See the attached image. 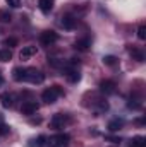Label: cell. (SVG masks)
Masks as SVG:
<instances>
[{
	"instance_id": "obj_6",
	"label": "cell",
	"mask_w": 146,
	"mask_h": 147,
	"mask_svg": "<svg viewBox=\"0 0 146 147\" xmlns=\"http://www.w3.org/2000/svg\"><path fill=\"white\" fill-rule=\"evenodd\" d=\"M36 53H38V48L35 45H29V46H24V48L21 50L19 58H21V60H29V58H33Z\"/></svg>"
},
{
	"instance_id": "obj_11",
	"label": "cell",
	"mask_w": 146,
	"mask_h": 147,
	"mask_svg": "<svg viewBox=\"0 0 146 147\" xmlns=\"http://www.w3.org/2000/svg\"><path fill=\"white\" fill-rule=\"evenodd\" d=\"M53 2H55V0H38L40 10H41L43 14H50L52 9H53Z\"/></svg>"
},
{
	"instance_id": "obj_20",
	"label": "cell",
	"mask_w": 146,
	"mask_h": 147,
	"mask_svg": "<svg viewBox=\"0 0 146 147\" xmlns=\"http://www.w3.org/2000/svg\"><path fill=\"white\" fill-rule=\"evenodd\" d=\"M132 147H145L146 142H145V137H141V135H136V137H132Z\"/></svg>"
},
{
	"instance_id": "obj_3",
	"label": "cell",
	"mask_w": 146,
	"mask_h": 147,
	"mask_svg": "<svg viewBox=\"0 0 146 147\" xmlns=\"http://www.w3.org/2000/svg\"><path fill=\"white\" fill-rule=\"evenodd\" d=\"M69 140H71V137L67 134H57V135L50 137L48 146L50 147H67L69 146Z\"/></svg>"
},
{
	"instance_id": "obj_17",
	"label": "cell",
	"mask_w": 146,
	"mask_h": 147,
	"mask_svg": "<svg viewBox=\"0 0 146 147\" xmlns=\"http://www.w3.org/2000/svg\"><path fill=\"white\" fill-rule=\"evenodd\" d=\"M129 51H131V55H132L134 60H138V62H143V60H145V55H143V51H141L139 48H131Z\"/></svg>"
},
{
	"instance_id": "obj_2",
	"label": "cell",
	"mask_w": 146,
	"mask_h": 147,
	"mask_svg": "<svg viewBox=\"0 0 146 147\" xmlns=\"http://www.w3.org/2000/svg\"><path fill=\"white\" fill-rule=\"evenodd\" d=\"M69 121H71L69 115L57 113V115H53V116H52V120H50V128H53V130H60V128H64Z\"/></svg>"
},
{
	"instance_id": "obj_21",
	"label": "cell",
	"mask_w": 146,
	"mask_h": 147,
	"mask_svg": "<svg viewBox=\"0 0 146 147\" xmlns=\"http://www.w3.org/2000/svg\"><path fill=\"white\" fill-rule=\"evenodd\" d=\"M3 45H5V46H10V48H12V46H17V39H16V38H5V39H3Z\"/></svg>"
},
{
	"instance_id": "obj_9",
	"label": "cell",
	"mask_w": 146,
	"mask_h": 147,
	"mask_svg": "<svg viewBox=\"0 0 146 147\" xmlns=\"http://www.w3.org/2000/svg\"><path fill=\"white\" fill-rule=\"evenodd\" d=\"M89 46H91V41H89L88 38H81V39H77V41L74 43V48H76L77 51H88Z\"/></svg>"
},
{
	"instance_id": "obj_7",
	"label": "cell",
	"mask_w": 146,
	"mask_h": 147,
	"mask_svg": "<svg viewBox=\"0 0 146 147\" xmlns=\"http://www.w3.org/2000/svg\"><path fill=\"white\" fill-rule=\"evenodd\" d=\"M38 108H40V106H38L36 101H26V103L21 106V113H23V115L31 116V115H35V113L38 111Z\"/></svg>"
},
{
	"instance_id": "obj_8",
	"label": "cell",
	"mask_w": 146,
	"mask_h": 147,
	"mask_svg": "<svg viewBox=\"0 0 146 147\" xmlns=\"http://www.w3.org/2000/svg\"><path fill=\"white\" fill-rule=\"evenodd\" d=\"M115 89H117V84L113 82V80H102L100 82V91L103 92V94H113L115 92Z\"/></svg>"
},
{
	"instance_id": "obj_5",
	"label": "cell",
	"mask_w": 146,
	"mask_h": 147,
	"mask_svg": "<svg viewBox=\"0 0 146 147\" xmlns=\"http://www.w3.org/2000/svg\"><path fill=\"white\" fill-rule=\"evenodd\" d=\"M57 39H59V34H57L55 31H52V29L43 31V33L40 34V43H41L43 46H52Z\"/></svg>"
},
{
	"instance_id": "obj_10",
	"label": "cell",
	"mask_w": 146,
	"mask_h": 147,
	"mask_svg": "<svg viewBox=\"0 0 146 147\" xmlns=\"http://www.w3.org/2000/svg\"><path fill=\"white\" fill-rule=\"evenodd\" d=\"M0 103L3 108H12L14 106V96L10 92H2L0 94Z\"/></svg>"
},
{
	"instance_id": "obj_16",
	"label": "cell",
	"mask_w": 146,
	"mask_h": 147,
	"mask_svg": "<svg viewBox=\"0 0 146 147\" xmlns=\"http://www.w3.org/2000/svg\"><path fill=\"white\" fill-rule=\"evenodd\" d=\"M102 62H103V65H107V67H113V65H117L119 60H117V57H113V55H105Z\"/></svg>"
},
{
	"instance_id": "obj_18",
	"label": "cell",
	"mask_w": 146,
	"mask_h": 147,
	"mask_svg": "<svg viewBox=\"0 0 146 147\" xmlns=\"http://www.w3.org/2000/svg\"><path fill=\"white\" fill-rule=\"evenodd\" d=\"M33 144H29V147H45L46 146V137L45 135H40L38 139H35V140H31Z\"/></svg>"
},
{
	"instance_id": "obj_15",
	"label": "cell",
	"mask_w": 146,
	"mask_h": 147,
	"mask_svg": "<svg viewBox=\"0 0 146 147\" xmlns=\"http://www.w3.org/2000/svg\"><path fill=\"white\" fill-rule=\"evenodd\" d=\"M65 77H67V79H69V82H77V80H79V79H81V75H79V72H77V70H76V69H69V70H67V74H65Z\"/></svg>"
},
{
	"instance_id": "obj_24",
	"label": "cell",
	"mask_w": 146,
	"mask_h": 147,
	"mask_svg": "<svg viewBox=\"0 0 146 147\" xmlns=\"http://www.w3.org/2000/svg\"><path fill=\"white\" fill-rule=\"evenodd\" d=\"M105 139H107L108 142H112V144H119V142H120V139H119V137H113V135H107Z\"/></svg>"
},
{
	"instance_id": "obj_23",
	"label": "cell",
	"mask_w": 146,
	"mask_h": 147,
	"mask_svg": "<svg viewBox=\"0 0 146 147\" xmlns=\"http://www.w3.org/2000/svg\"><path fill=\"white\" fill-rule=\"evenodd\" d=\"M0 21H2V22H10V14L0 10Z\"/></svg>"
},
{
	"instance_id": "obj_12",
	"label": "cell",
	"mask_w": 146,
	"mask_h": 147,
	"mask_svg": "<svg viewBox=\"0 0 146 147\" xmlns=\"http://www.w3.org/2000/svg\"><path fill=\"white\" fill-rule=\"evenodd\" d=\"M12 79H14L16 82H23V80H26V69H23V67H16V69L12 70Z\"/></svg>"
},
{
	"instance_id": "obj_13",
	"label": "cell",
	"mask_w": 146,
	"mask_h": 147,
	"mask_svg": "<svg viewBox=\"0 0 146 147\" xmlns=\"http://www.w3.org/2000/svg\"><path fill=\"white\" fill-rule=\"evenodd\" d=\"M122 127H124V120H122V118H113V120L108 123V130L110 132H119Z\"/></svg>"
},
{
	"instance_id": "obj_25",
	"label": "cell",
	"mask_w": 146,
	"mask_h": 147,
	"mask_svg": "<svg viewBox=\"0 0 146 147\" xmlns=\"http://www.w3.org/2000/svg\"><path fill=\"white\" fill-rule=\"evenodd\" d=\"M5 2H7V3H9L10 7H14V9L21 5V0H5Z\"/></svg>"
},
{
	"instance_id": "obj_1",
	"label": "cell",
	"mask_w": 146,
	"mask_h": 147,
	"mask_svg": "<svg viewBox=\"0 0 146 147\" xmlns=\"http://www.w3.org/2000/svg\"><path fill=\"white\" fill-rule=\"evenodd\" d=\"M62 94H64V89H62L60 86H53V87H48V89H45V91L41 92V99H43L46 105H53V103L57 101V98L62 96Z\"/></svg>"
},
{
	"instance_id": "obj_14",
	"label": "cell",
	"mask_w": 146,
	"mask_h": 147,
	"mask_svg": "<svg viewBox=\"0 0 146 147\" xmlns=\"http://www.w3.org/2000/svg\"><path fill=\"white\" fill-rule=\"evenodd\" d=\"M62 26H64V29H74L76 28V19L72 16H64L62 17Z\"/></svg>"
},
{
	"instance_id": "obj_22",
	"label": "cell",
	"mask_w": 146,
	"mask_h": 147,
	"mask_svg": "<svg viewBox=\"0 0 146 147\" xmlns=\"http://www.w3.org/2000/svg\"><path fill=\"white\" fill-rule=\"evenodd\" d=\"M138 38L143 39V41L146 39V26H139L138 28Z\"/></svg>"
},
{
	"instance_id": "obj_4",
	"label": "cell",
	"mask_w": 146,
	"mask_h": 147,
	"mask_svg": "<svg viewBox=\"0 0 146 147\" xmlns=\"http://www.w3.org/2000/svg\"><path fill=\"white\" fill-rule=\"evenodd\" d=\"M26 80L31 84H41L45 80V74L38 69H26Z\"/></svg>"
},
{
	"instance_id": "obj_19",
	"label": "cell",
	"mask_w": 146,
	"mask_h": 147,
	"mask_svg": "<svg viewBox=\"0 0 146 147\" xmlns=\"http://www.w3.org/2000/svg\"><path fill=\"white\" fill-rule=\"evenodd\" d=\"M10 58H12V51H10L9 48L0 50V60H2V62H9Z\"/></svg>"
}]
</instances>
